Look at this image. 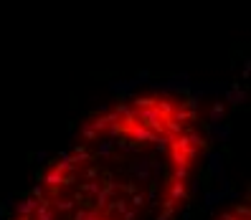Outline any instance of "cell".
Wrapping results in <instances>:
<instances>
[{"instance_id": "1", "label": "cell", "mask_w": 251, "mask_h": 220, "mask_svg": "<svg viewBox=\"0 0 251 220\" xmlns=\"http://www.w3.org/2000/svg\"><path fill=\"white\" fill-rule=\"evenodd\" d=\"M208 152L198 101L142 89L86 116L8 220H175Z\"/></svg>"}, {"instance_id": "2", "label": "cell", "mask_w": 251, "mask_h": 220, "mask_svg": "<svg viewBox=\"0 0 251 220\" xmlns=\"http://www.w3.org/2000/svg\"><path fill=\"white\" fill-rule=\"evenodd\" d=\"M213 220H249V202H246V198L231 202L228 208L221 210Z\"/></svg>"}]
</instances>
